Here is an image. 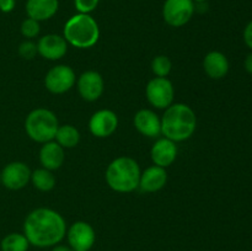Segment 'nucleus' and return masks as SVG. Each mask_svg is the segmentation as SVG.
Masks as SVG:
<instances>
[{"mask_svg":"<svg viewBox=\"0 0 252 251\" xmlns=\"http://www.w3.org/2000/svg\"><path fill=\"white\" fill-rule=\"evenodd\" d=\"M24 234L30 245L53 248L66 235V223L61 213L51 208L33 209L24 221Z\"/></svg>","mask_w":252,"mask_h":251,"instance_id":"obj_1","label":"nucleus"},{"mask_svg":"<svg viewBox=\"0 0 252 251\" xmlns=\"http://www.w3.org/2000/svg\"><path fill=\"white\" fill-rule=\"evenodd\" d=\"M197 117L194 111L185 103H172L161 118V133L175 143L189 139L196 132Z\"/></svg>","mask_w":252,"mask_h":251,"instance_id":"obj_2","label":"nucleus"},{"mask_svg":"<svg viewBox=\"0 0 252 251\" xmlns=\"http://www.w3.org/2000/svg\"><path fill=\"white\" fill-rule=\"evenodd\" d=\"M139 164L133 157H120L110 162L105 172L108 187L115 192L129 193L139 187Z\"/></svg>","mask_w":252,"mask_h":251,"instance_id":"obj_3","label":"nucleus"},{"mask_svg":"<svg viewBox=\"0 0 252 251\" xmlns=\"http://www.w3.org/2000/svg\"><path fill=\"white\" fill-rule=\"evenodd\" d=\"M63 37L76 48H91L100 38V27L90 14H76L64 25Z\"/></svg>","mask_w":252,"mask_h":251,"instance_id":"obj_4","label":"nucleus"},{"mask_svg":"<svg viewBox=\"0 0 252 251\" xmlns=\"http://www.w3.org/2000/svg\"><path fill=\"white\" fill-rule=\"evenodd\" d=\"M59 122L56 113L47 108H36L27 115L25 120V130L33 142L44 144L56 137Z\"/></svg>","mask_w":252,"mask_h":251,"instance_id":"obj_5","label":"nucleus"},{"mask_svg":"<svg viewBox=\"0 0 252 251\" xmlns=\"http://www.w3.org/2000/svg\"><path fill=\"white\" fill-rule=\"evenodd\" d=\"M145 95L152 106L159 110H166L174 103L175 89L167 78L155 76L148 83L145 88Z\"/></svg>","mask_w":252,"mask_h":251,"instance_id":"obj_6","label":"nucleus"},{"mask_svg":"<svg viewBox=\"0 0 252 251\" xmlns=\"http://www.w3.org/2000/svg\"><path fill=\"white\" fill-rule=\"evenodd\" d=\"M194 10L196 6L192 0H165L162 17L169 26L182 27L189 22Z\"/></svg>","mask_w":252,"mask_h":251,"instance_id":"obj_7","label":"nucleus"},{"mask_svg":"<svg viewBox=\"0 0 252 251\" xmlns=\"http://www.w3.org/2000/svg\"><path fill=\"white\" fill-rule=\"evenodd\" d=\"M76 75L73 68L64 64L53 66L44 76V86L47 90L56 95L65 94L75 85Z\"/></svg>","mask_w":252,"mask_h":251,"instance_id":"obj_8","label":"nucleus"},{"mask_svg":"<svg viewBox=\"0 0 252 251\" xmlns=\"http://www.w3.org/2000/svg\"><path fill=\"white\" fill-rule=\"evenodd\" d=\"M68 244L74 251H90L95 245L96 234L93 226L84 220L75 221L66 229Z\"/></svg>","mask_w":252,"mask_h":251,"instance_id":"obj_9","label":"nucleus"},{"mask_svg":"<svg viewBox=\"0 0 252 251\" xmlns=\"http://www.w3.org/2000/svg\"><path fill=\"white\" fill-rule=\"evenodd\" d=\"M31 169L25 162H9L1 170V185L11 191H19L31 181Z\"/></svg>","mask_w":252,"mask_h":251,"instance_id":"obj_10","label":"nucleus"},{"mask_svg":"<svg viewBox=\"0 0 252 251\" xmlns=\"http://www.w3.org/2000/svg\"><path fill=\"white\" fill-rule=\"evenodd\" d=\"M76 85H78V91L81 97L85 101L93 102V101L98 100L103 94L105 81L98 71L86 70L79 76Z\"/></svg>","mask_w":252,"mask_h":251,"instance_id":"obj_11","label":"nucleus"},{"mask_svg":"<svg viewBox=\"0 0 252 251\" xmlns=\"http://www.w3.org/2000/svg\"><path fill=\"white\" fill-rule=\"evenodd\" d=\"M118 117L111 110H98L89 121V129L96 138H107L116 132Z\"/></svg>","mask_w":252,"mask_h":251,"instance_id":"obj_12","label":"nucleus"},{"mask_svg":"<svg viewBox=\"0 0 252 251\" xmlns=\"http://www.w3.org/2000/svg\"><path fill=\"white\" fill-rule=\"evenodd\" d=\"M38 54L47 61H58L68 52V42L63 36L49 33L41 37L37 42Z\"/></svg>","mask_w":252,"mask_h":251,"instance_id":"obj_13","label":"nucleus"},{"mask_svg":"<svg viewBox=\"0 0 252 251\" xmlns=\"http://www.w3.org/2000/svg\"><path fill=\"white\" fill-rule=\"evenodd\" d=\"M177 157V147L176 143L167 138L158 139L153 144L150 150V157H152L154 165L166 169L167 166L172 165V162L176 160Z\"/></svg>","mask_w":252,"mask_h":251,"instance_id":"obj_14","label":"nucleus"},{"mask_svg":"<svg viewBox=\"0 0 252 251\" xmlns=\"http://www.w3.org/2000/svg\"><path fill=\"white\" fill-rule=\"evenodd\" d=\"M134 127L140 134L155 138L161 133V118L154 111L143 108L135 113Z\"/></svg>","mask_w":252,"mask_h":251,"instance_id":"obj_15","label":"nucleus"},{"mask_svg":"<svg viewBox=\"0 0 252 251\" xmlns=\"http://www.w3.org/2000/svg\"><path fill=\"white\" fill-rule=\"evenodd\" d=\"M167 182V172L164 167L153 165L140 174L139 188L142 191L153 193L164 188Z\"/></svg>","mask_w":252,"mask_h":251,"instance_id":"obj_16","label":"nucleus"},{"mask_svg":"<svg viewBox=\"0 0 252 251\" xmlns=\"http://www.w3.org/2000/svg\"><path fill=\"white\" fill-rule=\"evenodd\" d=\"M65 160L64 148L61 147L57 142L51 140L42 145L39 150V161L41 165L47 170H58Z\"/></svg>","mask_w":252,"mask_h":251,"instance_id":"obj_17","label":"nucleus"},{"mask_svg":"<svg viewBox=\"0 0 252 251\" xmlns=\"http://www.w3.org/2000/svg\"><path fill=\"white\" fill-rule=\"evenodd\" d=\"M204 73L211 79H223L229 71V61L221 52L212 51L203 59Z\"/></svg>","mask_w":252,"mask_h":251,"instance_id":"obj_18","label":"nucleus"},{"mask_svg":"<svg viewBox=\"0 0 252 251\" xmlns=\"http://www.w3.org/2000/svg\"><path fill=\"white\" fill-rule=\"evenodd\" d=\"M59 9L58 0H27V16L36 21H46L52 19Z\"/></svg>","mask_w":252,"mask_h":251,"instance_id":"obj_19","label":"nucleus"},{"mask_svg":"<svg viewBox=\"0 0 252 251\" xmlns=\"http://www.w3.org/2000/svg\"><path fill=\"white\" fill-rule=\"evenodd\" d=\"M54 139L64 149H71L80 142V132L71 125L59 126Z\"/></svg>","mask_w":252,"mask_h":251,"instance_id":"obj_20","label":"nucleus"},{"mask_svg":"<svg viewBox=\"0 0 252 251\" xmlns=\"http://www.w3.org/2000/svg\"><path fill=\"white\" fill-rule=\"evenodd\" d=\"M31 182L41 192H49L54 188L56 186V176L51 170H47L44 167L42 169H37L32 171L31 174Z\"/></svg>","mask_w":252,"mask_h":251,"instance_id":"obj_21","label":"nucleus"},{"mask_svg":"<svg viewBox=\"0 0 252 251\" xmlns=\"http://www.w3.org/2000/svg\"><path fill=\"white\" fill-rule=\"evenodd\" d=\"M30 243L24 233H10L2 238L0 243L1 251H27Z\"/></svg>","mask_w":252,"mask_h":251,"instance_id":"obj_22","label":"nucleus"},{"mask_svg":"<svg viewBox=\"0 0 252 251\" xmlns=\"http://www.w3.org/2000/svg\"><path fill=\"white\" fill-rule=\"evenodd\" d=\"M172 63L169 57L158 56L152 61V70L159 78H166L171 73Z\"/></svg>","mask_w":252,"mask_h":251,"instance_id":"obj_23","label":"nucleus"},{"mask_svg":"<svg viewBox=\"0 0 252 251\" xmlns=\"http://www.w3.org/2000/svg\"><path fill=\"white\" fill-rule=\"evenodd\" d=\"M20 31L21 34L27 39H32L34 37H37L41 31V26H39V22L36 20L31 19V17H27L26 20H24L20 27Z\"/></svg>","mask_w":252,"mask_h":251,"instance_id":"obj_24","label":"nucleus"},{"mask_svg":"<svg viewBox=\"0 0 252 251\" xmlns=\"http://www.w3.org/2000/svg\"><path fill=\"white\" fill-rule=\"evenodd\" d=\"M19 56L22 59H26V61H31L36 57V54L38 53V49H37V43H34L31 39H26V41L22 42L19 46Z\"/></svg>","mask_w":252,"mask_h":251,"instance_id":"obj_25","label":"nucleus"},{"mask_svg":"<svg viewBox=\"0 0 252 251\" xmlns=\"http://www.w3.org/2000/svg\"><path fill=\"white\" fill-rule=\"evenodd\" d=\"M100 0H74L75 9L79 14H90L98 6Z\"/></svg>","mask_w":252,"mask_h":251,"instance_id":"obj_26","label":"nucleus"},{"mask_svg":"<svg viewBox=\"0 0 252 251\" xmlns=\"http://www.w3.org/2000/svg\"><path fill=\"white\" fill-rule=\"evenodd\" d=\"M16 6V0H0V11L9 14Z\"/></svg>","mask_w":252,"mask_h":251,"instance_id":"obj_27","label":"nucleus"},{"mask_svg":"<svg viewBox=\"0 0 252 251\" xmlns=\"http://www.w3.org/2000/svg\"><path fill=\"white\" fill-rule=\"evenodd\" d=\"M244 41L249 48L252 49V20L246 25L245 30H244Z\"/></svg>","mask_w":252,"mask_h":251,"instance_id":"obj_28","label":"nucleus"},{"mask_svg":"<svg viewBox=\"0 0 252 251\" xmlns=\"http://www.w3.org/2000/svg\"><path fill=\"white\" fill-rule=\"evenodd\" d=\"M244 65H245V70L248 71V73L252 74V53H250L248 57H246Z\"/></svg>","mask_w":252,"mask_h":251,"instance_id":"obj_29","label":"nucleus"},{"mask_svg":"<svg viewBox=\"0 0 252 251\" xmlns=\"http://www.w3.org/2000/svg\"><path fill=\"white\" fill-rule=\"evenodd\" d=\"M52 251H74L70 246H66V245H56L53 246Z\"/></svg>","mask_w":252,"mask_h":251,"instance_id":"obj_30","label":"nucleus"},{"mask_svg":"<svg viewBox=\"0 0 252 251\" xmlns=\"http://www.w3.org/2000/svg\"><path fill=\"white\" fill-rule=\"evenodd\" d=\"M193 2H198V4H201V2H206L207 0H192Z\"/></svg>","mask_w":252,"mask_h":251,"instance_id":"obj_31","label":"nucleus"},{"mask_svg":"<svg viewBox=\"0 0 252 251\" xmlns=\"http://www.w3.org/2000/svg\"><path fill=\"white\" fill-rule=\"evenodd\" d=\"M0 175H1V170H0ZM0 185H1V176H0Z\"/></svg>","mask_w":252,"mask_h":251,"instance_id":"obj_32","label":"nucleus"}]
</instances>
